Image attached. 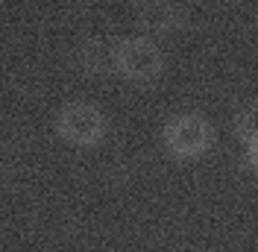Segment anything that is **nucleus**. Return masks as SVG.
Listing matches in <instances>:
<instances>
[{"label": "nucleus", "mask_w": 258, "mask_h": 252, "mask_svg": "<svg viewBox=\"0 0 258 252\" xmlns=\"http://www.w3.org/2000/svg\"><path fill=\"white\" fill-rule=\"evenodd\" d=\"M53 126H56V135L68 147H77V150L100 147L106 132H109L106 111L97 103H88V100H68V103H62V109L53 117Z\"/></svg>", "instance_id": "f257e3e1"}, {"label": "nucleus", "mask_w": 258, "mask_h": 252, "mask_svg": "<svg viewBox=\"0 0 258 252\" xmlns=\"http://www.w3.org/2000/svg\"><path fill=\"white\" fill-rule=\"evenodd\" d=\"M112 71L129 82H156L164 71V53L150 35H123L112 41Z\"/></svg>", "instance_id": "f03ea898"}, {"label": "nucleus", "mask_w": 258, "mask_h": 252, "mask_svg": "<svg viewBox=\"0 0 258 252\" xmlns=\"http://www.w3.org/2000/svg\"><path fill=\"white\" fill-rule=\"evenodd\" d=\"M161 144L164 150L179 161H194L206 156L214 144V129L200 111H179L173 114L164 129H161Z\"/></svg>", "instance_id": "7ed1b4c3"}, {"label": "nucleus", "mask_w": 258, "mask_h": 252, "mask_svg": "<svg viewBox=\"0 0 258 252\" xmlns=\"http://www.w3.org/2000/svg\"><path fill=\"white\" fill-rule=\"evenodd\" d=\"M135 18L150 32H173L182 27L185 12H182V6L173 3V0H141Z\"/></svg>", "instance_id": "20e7f679"}, {"label": "nucleus", "mask_w": 258, "mask_h": 252, "mask_svg": "<svg viewBox=\"0 0 258 252\" xmlns=\"http://www.w3.org/2000/svg\"><path fill=\"white\" fill-rule=\"evenodd\" d=\"M235 132L243 144H252L258 138V103H246L235 114Z\"/></svg>", "instance_id": "39448f33"}, {"label": "nucleus", "mask_w": 258, "mask_h": 252, "mask_svg": "<svg viewBox=\"0 0 258 252\" xmlns=\"http://www.w3.org/2000/svg\"><path fill=\"white\" fill-rule=\"evenodd\" d=\"M246 161H249V167L258 173V138L252 144H246Z\"/></svg>", "instance_id": "423d86ee"}]
</instances>
